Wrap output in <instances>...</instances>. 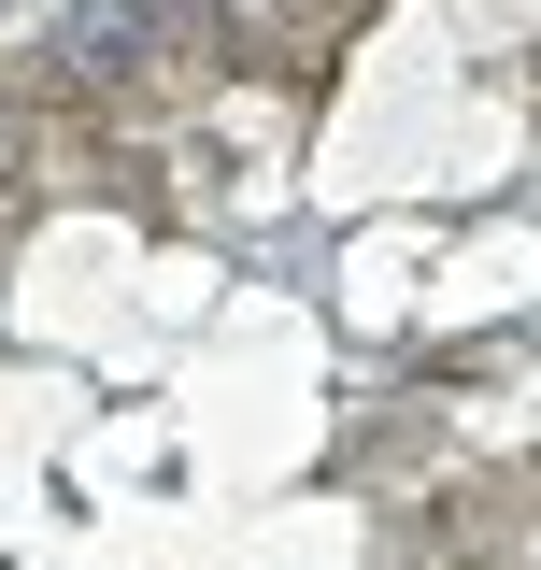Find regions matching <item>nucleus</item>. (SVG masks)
Wrapping results in <instances>:
<instances>
[{
	"label": "nucleus",
	"mask_w": 541,
	"mask_h": 570,
	"mask_svg": "<svg viewBox=\"0 0 541 570\" xmlns=\"http://www.w3.org/2000/svg\"><path fill=\"white\" fill-rule=\"evenodd\" d=\"M186 58H200V29H171V14L129 0V14H86V29L58 43V86H71V100H157Z\"/></svg>",
	"instance_id": "f257e3e1"
},
{
	"label": "nucleus",
	"mask_w": 541,
	"mask_h": 570,
	"mask_svg": "<svg viewBox=\"0 0 541 570\" xmlns=\"http://www.w3.org/2000/svg\"><path fill=\"white\" fill-rule=\"evenodd\" d=\"M14 171H29V142H14V129H0V200H14Z\"/></svg>",
	"instance_id": "f03ea898"
}]
</instances>
